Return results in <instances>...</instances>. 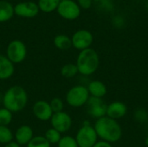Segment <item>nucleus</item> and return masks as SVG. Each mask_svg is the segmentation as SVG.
Wrapping results in <instances>:
<instances>
[{"label":"nucleus","mask_w":148,"mask_h":147,"mask_svg":"<svg viewBox=\"0 0 148 147\" xmlns=\"http://www.w3.org/2000/svg\"><path fill=\"white\" fill-rule=\"evenodd\" d=\"M94 128L98 138L108 143H115L121 139L122 129L117 120L108 116L96 120Z\"/></svg>","instance_id":"obj_1"},{"label":"nucleus","mask_w":148,"mask_h":147,"mask_svg":"<svg viewBox=\"0 0 148 147\" xmlns=\"http://www.w3.org/2000/svg\"><path fill=\"white\" fill-rule=\"evenodd\" d=\"M28 103V94L20 86H13L6 90L3 98V107L13 113L23 110Z\"/></svg>","instance_id":"obj_2"},{"label":"nucleus","mask_w":148,"mask_h":147,"mask_svg":"<svg viewBox=\"0 0 148 147\" xmlns=\"http://www.w3.org/2000/svg\"><path fill=\"white\" fill-rule=\"evenodd\" d=\"M100 59L97 52L91 48L80 51L76 59V67L78 73L82 75H91L98 68Z\"/></svg>","instance_id":"obj_3"},{"label":"nucleus","mask_w":148,"mask_h":147,"mask_svg":"<svg viewBox=\"0 0 148 147\" xmlns=\"http://www.w3.org/2000/svg\"><path fill=\"white\" fill-rule=\"evenodd\" d=\"M90 94L87 87L78 85L71 88L66 94V101L72 107H81L87 104Z\"/></svg>","instance_id":"obj_4"},{"label":"nucleus","mask_w":148,"mask_h":147,"mask_svg":"<svg viewBox=\"0 0 148 147\" xmlns=\"http://www.w3.org/2000/svg\"><path fill=\"white\" fill-rule=\"evenodd\" d=\"M75 139L79 147H93L97 142L98 136L94 126L85 124L78 130Z\"/></svg>","instance_id":"obj_5"},{"label":"nucleus","mask_w":148,"mask_h":147,"mask_svg":"<svg viewBox=\"0 0 148 147\" xmlns=\"http://www.w3.org/2000/svg\"><path fill=\"white\" fill-rule=\"evenodd\" d=\"M27 55V48L20 40L11 41L6 49V57L13 63L22 62Z\"/></svg>","instance_id":"obj_6"},{"label":"nucleus","mask_w":148,"mask_h":147,"mask_svg":"<svg viewBox=\"0 0 148 147\" xmlns=\"http://www.w3.org/2000/svg\"><path fill=\"white\" fill-rule=\"evenodd\" d=\"M56 10L60 16L66 20H75L81 14L80 6L73 0L61 1Z\"/></svg>","instance_id":"obj_7"},{"label":"nucleus","mask_w":148,"mask_h":147,"mask_svg":"<svg viewBox=\"0 0 148 147\" xmlns=\"http://www.w3.org/2000/svg\"><path fill=\"white\" fill-rule=\"evenodd\" d=\"M72 46L82 51L90 48L91 44L93 43L94 37L90 31L87 29H80L74 33L71 37Z\"/></svg>","instance_id":"obj_8"},{"label":"nucleus","mask_w":148,"mask_h":147,"mask_svg":"<svg viewBox=\"0 0 148 147\" xmlns=\"http://www.w3.org/2000/svg\"><path fill=\"white\" fill-rule=\"evenodd\" d=\"M50 123L52 126V128L58 131L60 133H63L68 132L72 126V119L65 112H60L56 113H53Z\"/></svg>","instance_id":"obj_9"},{"label":"nucleus","mask_w":148,"mask_h":147,"mask_svg":"<svg viewBox=\"0 0 148 147\" xmlns=\"http://www.w3.org/2000/svg\"><path fill=\"white\" fill-rule=\"evenodd\" d=\"M88 113L96 120L106 116L107 113V107L106 103L101 98H96L90 96L88 102Z\"/></svg>","instance_id":"obj_10"},{"label":"nucleus","mask_w":148,"mask_h":147,"mask_svg":"<svg viewBox=\"0 0 148 147\" xmlns=\"http://www.w3.org/2000/svg\"><path fill=\"white\" fill-rule=\"evenodd\" d=\"M14 13L21 17L32 18L37 16V14L39 13V8L37 3L31 1L21 2L15 5Z\"/></svg>","instance_id":"obj_11"},{"label":"nucleus","mask_w":148,"mask_h":147,"mask_svg":"<svg viewBox=\"0 0 148 147\" xmlns=\"http://www.w3.org/2000/svg\"><path fill=\"white\" fill-rule=\"evenodd\" d=\"M33 114L36 119L42 121H48L51 119L53 112L51 110L50 105L45 101H36L32 107Z\"/></svg>","instance_id":"obj_12"},{"label":"nucleus","mask_w":148,"mask_h":147,"mask_svg":"<svg viewBox=\"0 0 148 147\" xmlns=\"http://www.w3.org/2000/svg\"><path fill=\"white\" fill-rule=\"evenodd\" d=\"M127 112V107L125 103L121 101H114L108 105L106 116L117 120L123 118L126 115Z\"/></svg>","instance_id":"obj_13"},{"label":"nucleus","mask_w":148,"mask_h":147,"mask_svg":"<svg viewBox=\"0 0 148 147\" xmlns=\"http://www.w3.org/2000/svg\"><path fill=\"white\" fill-rule=\"evenodd\" d=\"M33 137L34 135L32 128L26 125L19 126L15 133V139L19 146L27 145Z\"/></svg>","instance_id":"obj_14"},{"label":"nucleus","mask_w":148,"mask_h":147,"mask_svg":"<svg viewBox=\"0 0 148 147\" xmlns=\"http://www.w3.org/2000/svg\"><path fill=\"white\" fill-rule=\"evenodd\" d=\"M15 71L14 64L4 55H0V80L10 78Z\"/></svg>","instance_id":"obj_15"},{"label":"nucleus","mask_w":148,"mask_h":147,"mask_svg":"<svg viewBox=\"0 0 148 147\" xmlns=\"http://www.w3.org/2000/svg\"><path fill=\"white\" fill-rule=\"evenodd\" d=\"M87 88L88 90L90 96L96 97V98H101L102 99V97H104L108 92L106 85L101 81H91L88 84Z\"/></svg>","instance_id":"obj_16"},{"label":"nucleus","mask_w":148,"mask_h":147,"mask_svg":"<svg viewBox=\"0 0 148 147\" xmlns=\"http://www.w3.org/2000/svg\"><path fill=\"white\" fill-rule=\"evenodd\" d=\"M14 6L8 1H0V23L10 20L14 16Z\"/></svg>","instance_id":"obj_17"},{"label":"nucleus","mask_w":148,"mask_h":147,"mask_svg":"<svg viewBox=\"0 0 148 147\" xmlns=\"http://www.w3.org/2000/svg\"><path fill=\"white\" fill-rule=\"evenodd\" d=\"M54 45L61 50H68L72 47L71 38L66 35H57L54 38Z\"/></svg>","instance_id":"obj_18"},{"label":"nucleus","mask_w":148,"mask_h":147,"mask_svg":"<svg viewBox=\"0 0 148 147\" xmlns=\"http://www.w3.org/2000/svg\"><path fill=\"white\" fill-rule=\"evenodd\" d=\"M60 0H38L39 10L44 13H50L57 10L60 3Z\"/></svg>","instance_id":"obj_19"},{"label":"nucleus","mask_w":148,"mask_h":147,"mask_svg":"<svg viewBox=\"0 0 148 147\" xmlns=\"http://www.w3.org/2000/svg\"><path fill=\"white\" fill-rule=\"evenodd\" d=\"M77 74H78V69L76 65L74 63H67L63 65L61 68V75L67 79L73 78Z\"/></svg>","instance_id":"obj_20"},{"label":"nucleus","mask_w":148,"mask_h":147,"mask_svg":"<svg viewBox=\"0 0 148 147\" xmlns=\"http://www.w3.org/2000/svg\"><path fill=\"white\" fill-rule=\"evenodd\" d=\"M13 133L8 126H0V144L7 145L13 139Z\"/></svg>","instance_id":"obj_21"},{"label":"nucleus","mask_w":148,"mask_h":147,"mask_svg":"<svg viewBox=\"0 0 148 147\" xmlns=\"http://www.w3.org/2000/svg\"><path fill=\"white\" fill-rule=\"evenodd\" d=\"M62 133H60L58 131H56L54 128H49L45 133V139L49 141V143L51 144H58L60 139H62Z\"/></svg>","instance_id":"obj_22"},{"label":"nucleus","mask_w":148,"mask_h":147,"mask_svg":"<svg viewBox=\"0 0 148 147\" xmlns=\"http://www.w3.org/2000/svg\"><path fill=\"white\" fill-rule=\"evenodd\" d=\"M27 147H50V144L44 136H35L27 144Z\"/></svg>","instance_id":"obj_23"},{"label":"nucleus","mask_w":148,"mask_h":147,"mask_svg":"<svg viewBox=\"0 0 148 147\" xmlns=\"http://www.w3.org/2000/svg\"><path fill=\"white\" fill-rule=\"evenodd\" d=\"M12 121V113L6 108H0V126H7Z\"/></svg>","instance_id":"obj_24"},{"label":"nucleus","mask_w":148,"mask_h":147,"mask_svg":"<svg viewBox=\"0 0 148 147\" xmlns=\"http://www.w3.org/2000/svg\"><path fill=\"white\" fill-rule=\"evenodd\" d=\"M58 147H79L75 138L71 136H63L58 142Z\"/></svg>","instance_id":"obj_25"},{"label":"nucleus","mask_w":148,"mask_h":147,"mask_svg":"<svg viewBox=\"0 0 148 147\" xmlns=\"http://www.w3.org/2000/svg\"><path fill=\"white\" fill-rule=\"evenodd\" d=\"M49 105H50V107H51V110H52L53 113L62 112L63 107H64L63 101L60 98H58V97L52 99L51 101L49 102Z\"/></svg>","instance_id":"obj_26"},{"label":"nucleus","mask_w":148,"mask_h":147,"mask_svg":"<svg viewBox=\"0 0 148 147\" xmlns=\"http://www.w3.org/2000/svg\"><path fill=\"white\" fill-rule=\"evenodd\" d=\"M134 117L136 119V120L140 121V122H145L147 120L148 114L147 113L143 110V109H139L135 112L134 113Z\"/></svg>","instance_id":"obj_27"},{"label":"nucleus","mask_w":148,"mask_h":147,"mask_svg":"<svg viewBox=\"0 0 148 147\" xmlns=\"http://www.w3.org/2000/svg\"><path fill=\"white\" fill-rule=\"evenodd\" d=\"M92 0H77V3L80 6V8L82 9H89L92 6Z\"/></svg>","instance_id":"obj_28"},{"label":"nucleus","mask_w":148,"mask_h":147,"mask_svg":"<svg viewBox=\"0 0 148 147\" xmlns=\"http://www.w3.org/2000/svg\"><path fill=\"white\" fill-rule=\"evenodd\" d=\"M93 147H113L111 146L110 143L108 142H106V141H103V140H101V141H97L95 143V145Z\"/></svg>","instance_id":"obj_29"},{"label":"nucleus","mask_w":148,"mask_h":147,"mask_svg":"<svg viewBox=\"0 0 148 147\" xmlns=\"http://www.w3.org/2000/svg\"><path fill=\"white\" fill-rule=\"evenodd\" d=\"M4 147H21V146H19L16 141H15V142H14V141H11L10 143L5 145V146Z\"/></svg>","instance_id":"obj_30"},{"label":"nucleus","mask_w":148,"mask_h":147,"mask_svg":"<svg viewBox=\"0 0 148 147\" xmlns=\"http://www.w3.org/2000/svg\"><path fill=\"white\" fill-rule=\"evenodd\" d=\"M147 10H148V1H147Z\"/></svg>","instance_id":"obj_31"},{"label":"nucleus","mask_w":148,"mask_h":147,"mask_svg":"<svg viewBox=\"0 0 148 147\" xmlns=\"http://www.w3.org/2000/svg\"><path fill=\"white\" fill-rule=\"evenodd\" d=\"M60 1H64V0H60Z\"/></svg>","instance_id":"obj_32"},{"label":"nucleus","mask_w":148,"mask_h":147,"mask_svg":"<svg viewBox=\"0 0 148 147\" xmlns=\"http://www.w3.org/2000/svg\"><path fill=\"white\" fill-rule=\"evenodd\" d=\"M0 47H1V45H0Z\"/></svg>","instance_id":"obj_33"}]
</instances>
